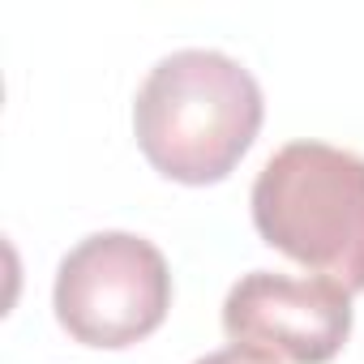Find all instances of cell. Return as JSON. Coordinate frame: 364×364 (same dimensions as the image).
I'll list each match as a JSON object with an SVG mask.
<instances>
[{
  "mask_svg": "<svg viewBox=\"0 0 364 364\" xmlns=\"http://www.w3.org/2000/svg\"><path fill=\"white\" fill-rule=\"evenodd\" d=\"M193 364H274V360H262V355H253V351L228 347V351H210V355H202V360H193Z\"/></svg>",
  "mask_w": 364,
  "mask_h": 364,
  "instance_id": "5",
  "label": "cell"
},
{
  "mask_svg": "<svg viewBox=\"0 0 364 364\" xmlns=\"http://www.w3.org/2000/svg\"><path fill=\"white\" fill-rule=\"evenodd\" d=\"M262 116V86L240 60L185 48L146 73L133 103V133L159 176L176 185H219L257 141Z\"/></svg>",
  "mask_w": 364,
  "mask_h": 364,
  "instance_id": "1",
  "label": "cell"
},
{
  "mask_svg": "<svg viewBox=\"0 0 364 364\" xmlns=\"http://www.w3.org/2000/svg\"><path fill=\"white\" fill-rule=\"evenodd\" d=\"M56 321L82 347L120 351L150 338L171 309L167 257L133 232H95L73 245L52 287Z\"/></svg>",
  "mask_w": 364,
  "mask_h": 364,
  "instance_id": "3",
  "label": "cell"
},
{
  "mask_svg": "<svg viewBox=\"0 0 364 364\" xmlns=\"http://www.w3.org/2000/svg\"><path fill=\"white\" fill-rule=\"evenodd\" d=\"M253 228L291 262L364 291V159L330 141H287L253 180Z\"/></svg>",
  "mask_w": 364,
  "mask_h": 364,
  "instance_id": "2",
  "label": "cell"
},
{
  "mask_svg": "<svg viewBox=\"0 0 364 364\" xmlns=\"http://www.w3.org/2000/svg\"><path fill=\"white\" fill-rule=\"evenodd\" d=\"M223 330L262 360L330 364L351 338V291L321 274L253 270L228 291Z\"/></svg>",
  "mask_w": 364,
  "mask_h": 364,
  "instance_id": "4",
  "label": "cell"
}]
</instances>
